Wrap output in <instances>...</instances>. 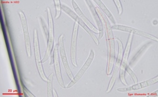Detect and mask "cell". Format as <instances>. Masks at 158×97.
I'll return each mask as SVG.
<instances>
[{"label":"cell","mask_w":158,"mask_h":97,"mask_svg":"<svg viewBox=\"0 0 158 97\" xmlns=\"http://www.w3.org/2000/svg\"><path fill=\"white\" fill-rule=\"evenodd\" d=\"M96 10L98 14L99 17L101 19L103 27V32L106 35V40L107 48V62L106 74L107 75H111L113 71V65L116 59L115 55V38L113 34V30L111 28L110 21L98 7H96Z\"/></svg>","instance_id":"obj_1"},{"label":"cell","mask_w":158,"mask_h":97,"mask_svg":"<svg viewBox=\"0 0 158 97\" xmlns=\"http://www.w3.org/2000/svg\"><path fill=\"white\" fill-rule=\"evenodd\" d=\"M61 10L65 14H67L68 16L70 17L73 20H74L76 23H77L78 24V25H80L81 27H82V28L85 29L88 35L92 37V38L93 39V40L94 41L96 44L98 45L99 40L96 36V33L94 31H92L91 29L89 28L85 23H84V21L82 20V19L77 15V13L75 12H74L73 10H71V9L67 6H66L65 4L61 3Z\"/></svg>","instance_id":"obj_2"},{"label":"cell","mask_w":158,"mask_h":97,"mask_svg":"<svg viewBox=\"0 0 158 97\" xmlns=\"http://www.w3.org/2000/svg\"><path fill=\"white\" fill-rule=\"evenodd\" d=\"M47 11V15L48 19V27H49V38L46 44V50L45 52V55L42 60V63L46 61L49 56H51L52 52L53 51V45H54V25H53V20L52 15V13L49 7L46 8Z\"/></svg>","instance_id":"obj_3"},{"label":"cell","mask_w":158,"mask_h":97,"mask_svg":"<svg viewBox=\"0 0 158 97\" xmlns=\"http://www.w3.org/2000/svg\"><path fill=\"white\" fill-rule=\"evenodd\" d=\"M132 34H129V35L128 36V40L127 44L125 46V48L123 50V57L121 61V65L119 69V79L121 83L125 85V86H128V83H127V81L125 79V72H126V67L128 65V59L129 57V53L131 50V48L132 45Z\"/></svg>","instance_id":"obj_4"},{"label":"cell","mask_w":158,"mask_h":97,"mask_svg":"<svg viewBox=\"0 0 158 97\" xmlns=\"http://www.w3.org/2000/svg\"><path fill=\"white\" fill-rule=\"evenodd\" d=\"M116 40L118 42V54L116 57V60L115 61L114 63V65H113V74H112V77L110 79V83H109L108 87L106 91V93H110V91H111L113 86H114V84L115 83L116 81V76L117 74H118V72L119 71L120 67L121 65V61H122V57H123V45L121 40L118 38H116Z\"/></svg>","instance_id":"obj_5"},{"label":"cell","mask_w":158,"mask_h":97,"mask_svg":"<svg viewBox=\"0 0 158 97\" xmlns=\"http://www.w3.org/2000/svg\"><path fill=\"white\" fill-rule=\"evenodd\" d=\"M34 57H35L36 64L38 69V71L40 76L41 79L44 81H47L48 78L45 74V72L44 71V67L42 66V62L40 57V46H39V40H38V35L36 29H34Z\"/></svg>","instance_id":"obj_6"},{"label":"cell","mask_w":158,"mask_h":97,"mask_svg":"<svg viewBox=\"0 0 158 97\" xmlns=\"http://www.w3.org/2000/svg\"><path fill=\"white\" fill-rule=\"evenodd\" d=\"M52 60L50 61V65H52L53 63L54 65V68H55L56 75L57 77V79L58 81V83L61 86V88L65 89L66 86L64 84L63 77L61 75V67H60V61H59V46L58 44L56 45V46L53 48V50L52 52Z\"/></svg>","instance_id":"obj_7"},{"label":"cell","mask_w":158,"mask_h":97,"mask_svg":"<svg viewBox=\"0 0 158 97\" xmlns=\"http://www.w3.org/2000/svg\"><path fill=\"white\" fill-rule=\"evenodd\" d=\"M111 28H112V30L127 32L129 34H132V35H138V36H140L142 37L149 38V39L153 40L156 42L158 41V38L156 36L152 35H150V34L146 32L138 30V29L133 28V27H128V26H125V25H113V26H111Z\"/></svg>","instance_id":"obj_8"},{"label":"cell","mask_w":158,"mask_h":97,"mask_svg":"<svg viewBox=\"0 0 158 97\" xmlns=\"http://www.w3.org/2000/svg\"><path fill=\"white\" fill-rule=\"evenodd\" d=\"M64 37H65V36H64L63 34H61L59 38L58 43H57L59 46V55H60L61 61L63 62L64 68H65V71L67 73V75L69 77V78L71 81L73 79L74 76L73 75V73L71 70L70 66L69 65V62L67 60L65 44H64Z\"/></svg>","instance_id":"obj_9"},{"label":"cell","mask_w":158,"mask_h":97,"mask_svg":"<svg viewBox=\"0 0 158 97\" xmlns=\"http://www.w3.org/2000/svg\"><path fill=\"white\" fill-rule=\"evenodd\" d=\"M94 56H95L94 52L93 50H91L86 61H85V64H84V65H82V67H81V70L78 71V72L77 73V75L73 77V79L71 80V83L66 86V88H67V89L71 88V87H72L73 86L75 85L77 83V82L81 79V77L84 75V74H85L86 70L88 69V67H90V65L92 64V63L93 60H94Z\"/></svg>","instance_id":"obj_10"},{"label":"cell","mask_w":158,"mask_h":97,"mask_svg":"<svg viewBox=\"0 0 158 97\" xmlns=\"http://www.w3.org/2000/svg\"><path fill=\"white\" fill-rule=\"evenodd\" d=\"M19 15L20 17V19H21L22 28L23 31L24 44H25L27 54V56L30 57L31 56V40H30V35H29V30H28L27 20L23 11H19Z\"/></svg>","instance_id":"obj_11"},{"label":"cell","mask_w":158,"mask_h":97,"mask_svg":"<svg viewBox=\"0 0 158 97\" xmlns=\"http://www.w3.org/2000/svg\"><path fill=\"white\" fill-rule=\"evenodd\" d=\"M86 4L87 5L88 10L90 11L91 15L93 18V20L94 21L96 25H97V29L98 30V40L101 39L102 38L103 34H104V32H103V24H102V21L101 20V19L99 17L98 14L96 10V7H94V6L93 5L92 1H88V0H86L85 1Z\"/></svg>","instance_id":"obj_12"},{"label":"cell","mask_w":158,"mask_h":97,"mask_svg":"<svg viewBox=\"0 0 158 97\" xmlns=\"http://www.w3.org/2000/svg\"><path fill=\"white\" fill-rule=\"evenodd\" d=\"M157 82H158V76L156 75L155 77H154V78H152L148 80L141 82V83H136L132 86L123 87V88H118L117 89V91L121 92V93H125V92H128V91H137V90L144 89L147 86L154 85L157 83Z\"/></svg>","instance_id":"obj_13"},{"label":"cell","mask_w":158,"mask_h":97,"mask_svg":"<svg viewBox=\"0 0 158 97\" xmlns=\"http://www.w3.org/2000/svg\"><path fill=\"white\" fill-rule=\"evenodd\" d=\"M79 25L77 23H74L73 33L71 36V60L72 64L75 67H77V36Z\"/></svg>","instance_id":"obj_14"},{"label":"cell","mask_w":158,"mask_h":97,"mask_svg":"<svg viewBox=\"0 0 158 97\" xmlns=\"http://www.w3.org/2000/svg\"><path fill=\"white\" fill-rule=\"evenodd\" d=\"M71 3H72V6L74 8V10H75V12L77 13V15L82 19V20L84 21V23H85L86 25L89 28H90L92 31H94L95 33H98V29L94 27V25L93 24H92V23L90 21L88 20V19L86 17L85 15L83 14L82 11H81V9H80V7L78 6V5L77 4V3L75 1L72 0Z\"/></svg>","instance_id":"obj_15"},{"label":"cell","mask_w":158,"mask_h":97,"mask_svg":"<svg viewBox=\"0 0 158 97\" xmlns=\"http://www.w3.org/2000/svg\"><path fill=\"white\" fill-rule=\"evenodd\" d=\"M95 3L98 5V7L100 9V10L106 15V16L109 19L110 22L112 23L113 25H116V21L114 18V17L113 16V15L110 12V11L107 8V7L105 6V4L102 2V1H100V0H95Z\"/></svg>","instance_id":"obj_16"},{"label":"cell","mask_w":158,"mask_h":97,"mask_svg":"<svg viewBox=\"0 0 158 97\" xmlns=\"http://www.w3.org/2000/svg\"><path fill=\"white\" fill-rule=\"evenodd\" d=\"M38 20L40 22V25L41 30L43 33L44 39H45L46 43L47 44L48 40V38H49V28H48L46 21H45V20H44L43 17L40 16L38 17Z\"/></svg>","instance_id":"obj_17"},{"label":"cell","mask_w":158,"mask_h":97,"mask_svg":"<svg viewBox=\"0 0 158 97\" xmlns=\"http://www.w3.org/2000/svg\"><path fill=\"white\" fill-rule=\"evenodd\" d=\"M53 73L49 75L47 79V95L48 96H53Z\"/></svg>","instance_id":"obj_18"},{"label":"cell","mask_w":158,"mask_h":97,"mask_svg":"<svg viewBox=\"0 0 158 97\" xmlns=\"http://www.w3.org/2000/svg\"><path fill=\"white\" fill-rule=\"evenodd\" d=\"M54 4H55V7H56V15L55 17L56 19H59V17L61 16V1H56V0H54L53 1Z\"/></svg>","instance_id":"obj_19"},{"label":"cell","mask_w":158,"mask_h":97,"mask_svg":"<svg viewBox=\"0 0 158 97\" xmlns=\"http://www.w3.org/2000/svg\"><path fill=\"white\" fill-rule=\"evenodd\" d=\"M126 71L128 73V74L130 75V76L132 77V79H133V81H134V82L135 83H136L138 82V79H137V77L136 75V74L134 73V71H133L131 67H129V65H127V67H126Z\"/></svg>","instance_id":"obj_20"},{"label":"cell","mask_w":158,"mask_h":97,"mask_svg":"<svg viewBox=\"0 0 158 97\" xmlns=\"http://www.w3.org/2000/svg\"><path fill=\"white\" fill-rule=\"evenodd\" d=\"M113 2H114V3L115 4L118 15H121L123 13V7H122V5H121V1H119V0H116V1H115V0H113Z\"/></svg>","instance_id":"obj_21"},{"label":"cell","mask_w":158,"mask_h":97,"mask_svg":"<svg viewBox=\"0 0 158 97\" xmlns=\"http://www.w3.org/2000/svg\"><path fill=\"white\" fill-rule=\"evenodd\" d=\"M53 93H54V94H55V96H58V95H57V93H56V91H54L53 90Z\"/></svg>","instance_id":"obj_22"},{"label":"cell","mask_w":158,"mask_h":97,"mask_svg":"<svg viewBox=\"0 0 158 97\" xmlns=\"http://www.w3.org/2000/svg\"><path fill=\"white\" fill-rule=\"evenodd\" d=\"M154 25H156V24H157V21H155L154 23Z\"/></svg>","instance_id":"obj_23"}]
</instances>
